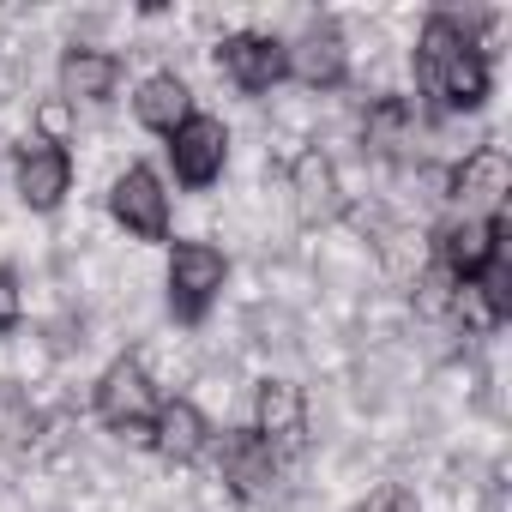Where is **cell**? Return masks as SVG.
Returning a JSON list of instances; mask_svg holds the SVG:
<instances>
[{"label": "cell", "instance_id": "obj_1", "mask_svg": "<svg viewBox=\"0 0 512 512\" xmlns=\"http://www.w3.org/2000/svg\"><path fill=\"white\" fill-rule=\"evenodd\" d=\"M410 79L422 115H482L494 97V55L458 25V13H428L410 43Z\"/></svg>", "mask_w": 512, "mask_h": 512}, {"label": "cell", "instance_id": "obj_2", "mask_svg": "<svg viewBox=\"0 0 512 512\" xmlns=\"http://www.w3.org/2000/svg\"><path fill=\"white\" fill-rule=\"evenodd\" d=\"M229 290V253L205 235H181L169 241V260H163V296H169V314L181 326H199Z\"/></svg>", "mask_w": 512, "mask_h": 512}, {"label": "cell", "instance_id": "obj_3", "mask_svg": "<svg viewBox=\"0 0 512 512\" xmlns=\"http://www.w3.org/2000/svg\"><path fill=\"white\" fill-rule=\"evenodd\" d=\"M103 205H109V223H115L127 241H139V247H163V241H169V229H175L169 181H163L151 163H127V169L109 181Z\"/></svg>", "mask_w": 512, "mask_h": 512}, {"label": "cell", "instance_id": "obj_4", "mask_svg": "<svg viewBox=\"0 0 512 512\" xmlns=\"http://www.w3.org/2000/svg\"><path fill=\"white\" fill-rule=\"evenodd\" d=\"M163 410V392L151 380V368H139V356H115L97 386H91V416L109 428V434H127V440H145L151 422Z\"/></svg>", "mask_w": 512, "mask_h": 512}, {"label": "cell", "instance_id": "obj_5", "mask_svg": "<svg viewBox=\"0 0 512 512\" xmlns=\"http://www.w3.org/2000/svg\"><path fill=\"white\" fill-rule=\"evenodd\" d=\"M428 145H434V121L410 97H398V91L368 97V109H362V151L368 157H380L392 169H416L428 157Z\"/></svg>", "mask_w": 512, "mask_h": 512}, {"label": "cell", "instance_id": "obj_6", "mask_svg": "<svg viewBox=\"0 0 512 512\" xmlns=\"http://www.w3.org/2000/svg\"><path fill=\"white\" fill-rule=\"evenodd\" d=\"M211 464H217V482H223V494H235V500H247V506H266V500H278V488H284V458L253 434V428H223L217 440H211Z\"/></svg>", "mask_w": 512, "mask_h": 512}, {"label": "cell", "instance_id": "obj_7", "mask_svg": "<svg viewBox=\"0 0 512 512\" xmlns=\"http://www.w3.org/2000/svg\"><path fill=\"white\" fill-rule=\"evenodd\" d=\"M506 253V211H488V217H464L452 211L434 235H428V260L452 278V284H470L488 260Z\"/></svg>", "mask_w": 512, "mask_h": 512}, {"label": "cell", "instance_id": "obj_8", "mask_svg": "<svg viewBox=\"0 0 512 512\" xmlns=\"http://www.w3.org/2000/svg\"><path fill=\"white\" fill-rule=\"evenodd\" d=\"M284 55H290V79L314 97L326 91H344L350 85V67H356V49L344 37L338 19H308L296 37H284Z\"/></svg>", "mask_w": 512, "mask_h": 512}, {"label": "cell", "instance_id": "obj_9", "mask_svg": "<svg viewBox=\"0 0 512 512\" xmlns=\"http://www.w3.org/2000/svg\"><path fill=\"white\" fill-rule=\"evenodd\" d=\"M229 127L217 121V115H205V109H193L169 139H163V157H169V175L187 187V193H211L217 181H223V169H229Z\"/></svg>", "mask_w": 512, "mask_h": 512}, {"label": "cell", "instance_id": "obj_10", "mask_svg": "<svg viewBox=\"0 0 512 512\" xmlns=\"http://www.w3.org/2000/svg\"><path fill=\"white\" fill-rule=\"evenodd\" d=\"M211 61L241 97H272L290 79V55H284L278 31H229L211 43Z\"/></svg>", "mask_w": 512, "mask_h": 512}, {"label": "cell", "instance_id": "obj_11", "mask_svg": "<svg viewBox=\"0 0 512 512\" xmlns=\"http://www.w3.org/2000/svg\"><path fill=\"white\" fill-rule=\"evenodd\" d=\"M253 434H260L284 464L290 458H302L308 452V434H314V404H308V392L296 386V380H284V374H266L260 386H253V422H247Z\"/></svg>", "mask_w": 512, "mask_h": 512}, {"label": "cell", "instance_id": "obj_12", "mask_svg": "<svg viewBox=\"0 0 512 512\" xmlns=\"http://www.w3.org/2000/svg\"><path fill=\"white\" fill-rule=\"evenodd\" d=\"M73 175H79V163H73V145H55V139H37V133H25L19 139V151H13V193H19V205L25 211H61L67 205V193H73Z\"/></svg>", "mask_w": 512, "mask_h": 512}, {"label": "cell", "instance_id": "obj_13", "mask_svg": "<svg viewBox=\"0 0 512 512\" xmlns=\"http://www.w3.org/2000/svg\"><path fill=\"white\" fill-rule=\"evenodd\" d=\"M506 193H512V169H506V151L500 145H470L452 169H446V187L440 199L464 217H488V211H506Z\"/></svg>", "mask_w": 512, "mask_h": 512}, {"label": "cell", "instance_id": "obj_14", "mask_svg": "<svg viewBox=\"0 0 512 512\" xmlns=\"http://www.w3.org/2000/svg\"><path fill=\"white\" fill-rule=\"evenodd\" d=\"M284 187H290V211L302 223H338L350 211V193H344V175H338V157L326 145H308L290 157L284 169Z\"/></svg>", "mask_w": 512, "mask_h": 512}, {"label": "cell", "instance_id": "obj_15", "mask_svg": "<svg viewBox=\"0 0 512 512\" xmlns=\"http://www.w3.org/2000/svg\"><path fill=\"white\" fill-rule=\"evenodd\" d=\"M121 55L115 49H103V43H67L61 49V61H55V97L67 103V109H103L115 91H121Z\"/></svg>", "mask_w": 512, "mask_h": 512}, {"label": "cell", "instance_id": "obj_16", "mask_svg": "<svg viewBox=\"0 0 512 512\" xmlns=\"http://www.w3.org/2000/svg\"><path fill=\"white\" fill-rule=\"evenodd\" d=\"M211 440H217V428H211V416L193 404V398H163V410H157V422H151V434H145V446L163 458V464H199L205 452H211Z\"/></svg>", "mask_w": 512, "mask_h": 512}, {"label": "cell", "instance_id": "obj_17", "mask_svg": "<svg viewBox=\"0 0 512 512\" xmlns=\"http://www.w3.org/2000/svg\"><path fill=\"white\" fill-rule=\"evenodd\" d=\"M193 115V91H187V79L181 73H145L139 85H133V121L145 127V133H157V139H169L181 121Z\"/></svg>", "mask_w": 512, "mask_h": 512}, {"label": "cell", "instance_id": "obj_18", "mask_svg": "<svg viewBox=\"0 0 512 512\" xmlns=\"http://www.w3.org/2000/svg\"><path fill=\"white\" fill-rule=\"evenodd\" d=\"M37 434H43V416H37L31 392L0 386V446H7V452H31Z\"/></svg>", "mask_w": 512, "mask_h": 512}, {"label": "cell", "instance_id": "obj_19", "mask_svg": "<svg viewBox=\"0 0 512 512\" xmlns=\"http://www.w3.org/2000/svg\"><path fill=\"white\" fill-rule=\"evenodd\" d=\"M470 296H476V308L494 320V332L512 320V253H500V260H488L476 278H470Z\"/></svg>", "mask_w": 512, "mask_h": 512}, {"label": "cell", "instance_id": "obj_20", "mask_svg": "<svg viewBox=\"0 0 512 512\" xmlns=\"http://www.w3.org/2000/svg\"><path fill=\"white\" fill-rule=\"evenodd\" d=\"M25 326V284L13 266H0V338H13Z\"/></svg>", "mask_w": 512, "mask_h": 512}, {"label": "cell", "instance_id": "obj_21", "mask_svg": "<svg viewBox=\"0 0 512 512\" xmlns=\"http://www.w3.org/2000/svg\"><path fill=\"white\" fill-rule=\"evenodd\" d=\"M404 506H410V500H404L398 488H380V494H368V500H356L350 512H404Z\"/></svg>", "mask_w": 512, "mask_h": 512}, {"label": "cell", "instance_id": "obj_22", "mask_svg": "<svg viewBox=\"0 0 512 512\" xmlns=\"http://www.w3.org/2000/svg\"><path fill=\"white\" fill-rule=\"evenodd\" d=\"M404 512H416V506H404Z\"/></svg>", "mask_w": 512, "mask_h": 512}]
</instances>
